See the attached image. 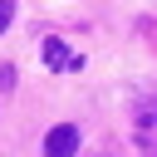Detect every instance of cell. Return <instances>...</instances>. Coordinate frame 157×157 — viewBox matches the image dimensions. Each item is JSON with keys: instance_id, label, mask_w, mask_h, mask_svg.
<instances>
[{"instance_id": "3957f363", "label": "cell", "mask_w": 157, "mask_h": 157, "mask_svg": "<svg viewBox=\"0 0 157 157\" xmlns=\"http://www.w3.org/2000/svg\"><path fill=\"white\" fill-rule=\"evenodd\" d=\"M10 15H15V0H0V29L10 25Z\"/></svg>"}, {"instance_id": "7a4b0ae2", "label": "cell", "mask_w": 157, "mask_h": 157, "mask_svg": "<svg viewBox=\"0 0 157 157\" xmlns=\"http://www.w3.org/2000/svg\"><path fill=\"white\" fill-rule=\"evenodd\" d=\"M44 64H49V69H64V64H69V49H64L59 39H44Z\"/></svg>"}, {"instance_id": "6da1fadb", "label": "cell", "mask_w": 157, "mask_h": 157, "mask_svg": "<svg viewBox=\"0 0 157 157\" xmlns=\"http://www.w3.org/2000/svg\"><path fill=\"white\" fill-rule=\"evenodd\" d=\"M74 152H78V128H69V123L49 128V137H44V157H74Z\"/></svg>"}]
</instances>
